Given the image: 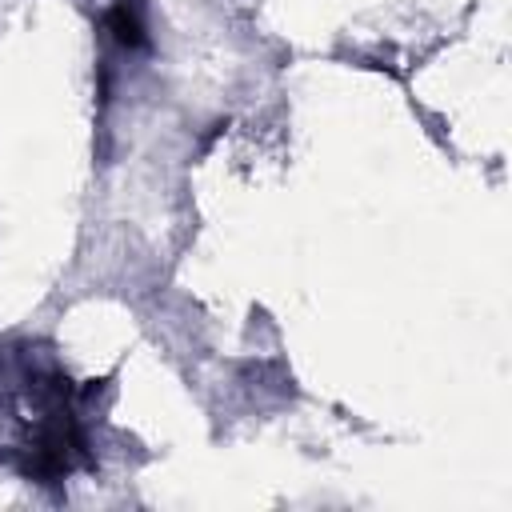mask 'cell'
<instances>
[{
  "mask_svg": "<svg viewBox=\"0 0 512 512\" xmlns=\"http://www.w3.org/2000/svg\"><path fill=\"white\" fill-rule=\"evenodd\" d=\"M104 28L112 32V40L120 48H144L148 44V28H144V16L132 0H120L108 16H104Z\"/></svg>",
  "mask_w": 512,
  "mask_h": 512,
  "instance_id": "6da1fadb",
  "label": "cell"
}]
</instances>
